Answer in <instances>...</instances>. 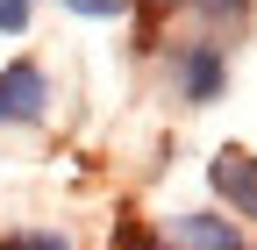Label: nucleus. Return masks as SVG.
<instances>
[{
    "label": "nucleus",
    "instance_id": "1",
    "mask_svg": "<svg viewBox=\"0 0 257 250\" xmlns=\"http://www.w3.org/2000/svg\"><path fill=\"white\" fill-rule=\"evenodd\" d=\"M172 86L186 107H207L221 100V86H229V57H221L214 36H193V43H172Z\"/></svg>",
    "mask_w": 257,
    "mask_h": 250
},
{
    "label": "nucleus",
    "instance_id": "2",
    "mask_svg": "<svg viewBox=\"0 0 257 250\" xmlns=\"http://www.w3.org/2000/svg\"><path fill=\"white\" fill-rule=\"evenodd\" d=\"M43 114H50V72L36 57L0 65V129H36Z\"/></svg>",
    "mask_w": 257,
    "mask_h": 250
},
{
    "label": "nucleus",
    "instance_id": "3",
    "mask_svg": "<svg viewBox=\"0 0 257 250\" xmlns=\"http://www.w3.org/2000/svg\"><path fill=\"white\" fill-rule=\"evenodd\" d=\"M207 186H214L236 214H250V222H257V158H250V150H236V143L214 150V158H207Z\"/></svg>",
    "mask_w": 257,
    "mask_h": 250
},
{
    "label": "nucleus",
    "instance_id": "4",
    "mask_svg": "<svg viewBox=\"0 0 257 250\" xmlns=\"http://www.w3.org/2000/svg\"><path fill=\"white\" fill-rule=\"evenodd\" d=\"M172 250H243L236 222L229 214H207V207H193V214H172Z\"/></svg>",
    "mask_w": 257,
    "mask_h": 250
},
{
    "label": "nucleus",
    "instance_id": "5",
    "mask_svg": "<svg viewBox=\"0 0 257 250\" xmlns=\"http://www.w3.org/2000/svg\"><path fill=\"white\" fill-rule=\"evenodd\" d=\"M107 250H172L165 229H143V222H114V243Z\"/></svg>",
    "mask_w": 257,
    "mask_h": 250
},
{
    "label": "nucleus",
    "instance_id": "6",
    "mask_svg": "<svg viewBox=\"0 0 257 250\" xmlns=\"http://www.w3.org/2000/svg\"><path fill=\"white\" fill-rule=\"evenodd\" d=\"M0 250H72V243H64V229H8Z\"/></svg>",
    "mask_w": 257,
    "mask_h": 250
},
{
    "label": "nucleus",
    "instance_id": "7",
    "mask_svg": "<svg viewBox=\"0 0 257 250\" xmlns=\"http://www.w3.org/2000/svg\"><path fill=\"white\" fill-rule=\"evenodd\" d=\"M57 8H72L79 22H121L128 8H136V0H57Z\"/></svg>",
    "mask_w": 257,
    "mask_h": 250
},
{
    "label": "nucleus",
    "instance_id": "8",
    "mask_svg": "<svg viewBox=\"0 0 257 250\" xmlns=\"http://www.w3.org/2000/svg\"><path fill=\"white\" fill-rule=\"evenodd\" d=\"M29 15H36V0H0V36H22Z\"/></svg>",
    "mask_w": 257,
    "mask_h": 250
},
{
    "label": "nucleus",
    "instance_id": "9",
    "mask_svg": "<svg viewBox=\"0 0 257 250\" xmlns=\"http://www.w3.org/2000/svg\"><path fill=\"white\" fill-rule=\"evenodd\" d=\"M200 8H207V15H243L250 0H200Z\"/></svg>",
    "mask_w": 257,
    "mask_h": 250
},
{
    "label": "nucleus",
    "instance_id": "10",
    "mask_svg": "<svg viewBox=\"0 0 257 250\" xmlns=\"http://www.w3.org/2000/svg\"><path fill=\"white\" fill-rule=\"evenodd\" d=\"M150 8H193V0H150Z\"/></svg>",
    "mask_w": 257,
    "mask_h": 250
}]
</instances>
